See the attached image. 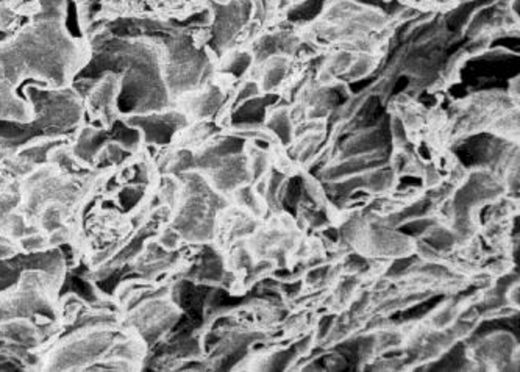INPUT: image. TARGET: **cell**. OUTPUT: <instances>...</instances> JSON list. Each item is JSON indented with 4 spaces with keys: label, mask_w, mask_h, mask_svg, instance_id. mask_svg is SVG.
<instances>
[{
    "label": "cell",
    "mask_w": 520,
    "mask_h": 372,
    "mask_svg": "<svg viewBox=\"0 0 520 372\" xmlns=\"http://www.w3.org/2000/svg\"><path fill=\"white\" fill-rule=\"evenodd\" d=\"M105 73L119 77L117 105L122 110L143 115L166 107L163 62L153 46L126 38L102 39L94 46L91 62L80 69L79 79H99Z\"/></svg>",
    "instance_id": "obj_1"
},
{
    "label": "cell",
    "mask_w": 520,
    "mask_h": 372,
    "mask_svg": "<svg viewBox=\"0 0 520 372\" xmlns=\"http://www.w3.org/2000/svg\"><path fill=\"white\" fill-rule=\"evenodd\" d=\"M77 63L75 44L50 18L19 33L12 43L0 46V82L14 88L18 80L29 75L61 86Z\"/></svg>",
    "instance_id": "obj_2"
}]
</instances>
